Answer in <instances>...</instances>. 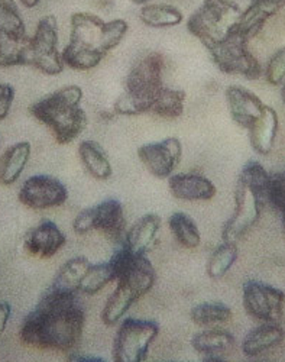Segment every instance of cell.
Masks as SVG:
<instances>
[{
	"mask_svg": "<svg viewBox=\"0 0 285 362\" xmlns=\"http://www.w3.org/2000/svg\"><path fill=\"white\" fill-rule=\"evenodd\" d=\"M11 313H12V306L8 303V301H0V339L4 338Z\"/></svg>",
	"mask_w": 285,
	"mask_h": 362,
	"instance_id": "cell-38",
	"label": "cell"
},
{
	"mask_svg": "<svg viewBox=\"0 0 285 362\" xmlns=\"http://www.w3.org/2000/svg\"><path fill=\"white\" fill-rule=\"evenodd\" d=\"M158 334H160V326L153 320L124 319L117 329L113 342V359L117 362L145 361L149 346Z\"/></svg>",
	"mask_w": 285,
	"mask_h": 362,
	"instance_id": "cell-7",
	"label": "cell"
},
{
	"mask_svg": "<svg viewBox=\"0 0 285 362\" xmlns=\"http://www.w3.org/2000/svg\"><path fill=\"white\" fill-rule=\"evenodd\" d=\"M261 8L268 11L271 15L278 13L282 8H285V0H253Z\"/></svg>",
	"mask_w": 285,
	"mask_h": 362,
	"instance_id": "cell-39",
	"label": "cell"
},
{
	"mask_svg": "<svg viewBox=\"0 0 285 362\" xmlns=\"http://www.w3.org/2000/svg\"><path fill=\"white\" fill-rule=\"evenodd\" d=\"M69 199V190L62 181L47 174H37L29 177L19 190V200L22 204L44 210L64 204Z\"/></svg>",
	"mask_w": 285,
	"mask_h": 362,
	"instance_id": "cell-12",
	"label": "cell"
},
{
	"mask_svg": "<svg viewBox=\"0 0 285 362\" xmlns=\"http://www.w3.org/2000/svg\"><path fill=\"white\" fill-rule=\"evenodd\" d=\"M83 88L71 84L55 90L30 106V113L50 128L61 145L73 142L86 128L87 115L81 107Z\"/></svg>",
	"mask_w": 285,
	"mask_h": 362,
	"instance_id": "cell-3",
	"label": "cell"
},
{
	"mask_svg": "<svg viewBox=\"0 0 285 362\" xmlns=\"http://www.w3.org/2000/svg\"><path fill=\"white\" fill-rule=\"evenodd\" d=\"M281 99H282V102L285 105V84H282V87H281Z\"/></svg>",
	"mask_w": 285,
	"mask_h": 362,
	"instance_id": "cell-42",
	"label": "cell"
},
{
	"mask_svg": "<svg viewBox=\"0 0 285 362\" xmlns=\"http://www.w3.org/2000/svg\"><path fill=\"white\" fill-rule=\"evenodd\" d=\"M70 23V42L61 54L64 64L78 71L98 67L106 54L115 49L128 33L126 21L106 22L88 12H76Z\"/></svg>",
	"mask_w": 285,
	"mask_h": 362,
	"instance_id": "cell-2",
	"label": "cell"
},
{
	"mask_svg": "<svg viewBox=\"0 0 285 362\" xmlns=\"http://www.w3.org/2000/svg\"><path fill=\"white\" fill-rule=\"evenodd\" d=\"M190 317L200 326L226 323L232 317V309L220 301H207V303L194 306L190 312Z\"/></svg>",
	"mask_w": 285,
	"mask_h": 362,
	"instance_id": "cell-31",
	"label": "cell"
},
{
	"mask_svg": "<svg viewBox=\"0 0 285 362\" xmlns=\"http://www.w3.org/2000/svg\"><path fill=\"white\" fill-rule=\"evenodd\" d=\"M66 243V235L51 221H42L25 235V250L40 258L54 257Z\"/></svg>",
	"mask_w": 285,
	"mask_h": 362,
	"instance_id": "cell-15",
	"label": "cell"
},
{
	"mask_svg": "<svg viewBox=\"0 0 285 362\" xmlns=\"http://www.w3.org/2000/svg\"><path fill=\"white\" fill-rule=\"evenodd\" d=\"M13 100H15V88L8 83L0 81V120L8 117Z\"/></svg>",
	"mask_w": 285,
	"mask_h": 362,
	"instance_id": "cell-37",
	"label": "cell"
},
{
	"mask_svg": "<svg viewBox=\"0 0 285 362\" xmlns=\"http://www.w3.org/2000/svg\"><path fill=\"white\" fill-rule=\"evenodd\" d=\"M70 361H81V362H100V361H105V359H102V358H99V356H91V355H81V354H73L71 356H70Z\"/></svg>",
	"mask_w": 285,
	"mask_h": 362,
	"instance_id": "cell-40",
	"label": "cell"
},
{
	"mask_svg": "<svg viewBox=\"0 0 285 362\" xmlns=\"http://www.w3.org/2000/svg\"><path fill=\"white\" fill-rule=\"evenodd\" d=\"M30 158V144L23 141L9 146L0 160V185L12 186L23 173Z\"/></svg>",
	"mask_w": 285,
	"mask_h": 362,
	"instance_id": "cell-23",
	"label": "cell"
},
{
	"mask_svg": "<svg viewBox=\"0 0 285 362\" xmlns=\"http://www.w3.org/2000/svg\"><path fill=\"white\" fill-rule=\"evenodd\" d=\"M206 49L221 73L243 76L249 80H258L264 73L257 57L248 49V41L233 28L223 40L207 45Z\"/></svg>",
	"mask_w": 285,
	"mask_h": 362,
	"instance_id": "cell-6",
	"label": "cell"
},
{
	"mask_svg": "<svg viewBox=\"0 0 285 362\" xmlns=\"http://www.w3.org/2000/svg\"><path fill=\"white\" fill-rule=\"evenodd\" d=\"M278 125L279 120L277 110L271 106H264L261 116L249 129L250 145L260 156H268L271 153L278 134Z\"/></svg>",
	"mask_w": 285,
	"mask_h": 362,
	"instance_id": "cell-19",
	"label": "cell"
},
{
	"mask_svg": "<svg viewBox=\"0 0 285 362\" xmlns=\"http://www.w3.org/2000/svg\"><path fill=\"white\" fill-rule=\"evenodd\" d=\"M269 177L271 174L257 161H249L243 165L239 178L243 181L245 185L250 186L253 190H255L262 202L267 204L268 203V186H269Z\"/></svg>",
	"mask_w": 285,
	"mask_h": 362,
	"instance_id": "cell-33",
	"label": "cell"
},
{
	"mask_svg": "<svg viewBox=\"0 0 285 362\" xmlns=\"http://www.w3.org/2000/svg\"><path fill=\"white\" fill-rule=\"evenodd\" d=\"M78 156L86 171L96 180H107L112 177V164L103 146L91 139H86L78 145Z\"/></svg>",
	"mask_w": 285,
	"mask_h": 362,
	"instance_id": "cell-22",
	"label": "cell"
},
{
	"mask_svg": "<svg viewBox=\"0 0 285 362\" xmlns=\"http://www.w3.org/2000/svg\"><path fill=\"white\" fill-rule=\"evenodd\" d=\"M272 16L274 15H271L268 11L261 8L258 4L252 2L246 11H242L233 29L242 38H245L249 42L252 38H255L262 31L264 25Z\"/></svg>",
	"mask_w": 285,
	"mask_h": 362,
	"instance_id": "cell-28",
	"label": "cell"
},
{
	"mask_svg": "<svg viewBox=\"0 0 285 362\" xmlns=\"http://www.w3.org/2000/svg\"><path fill=\"white\" fill-rule=\"evenodd\" d=\"M165 58L160 52H148L138 58L126 77V92L113 105L115 113L135 116L151 112L158 92L164 87Z\"/></svg>",
	"mask_w": 285,
	"mask_h": 362,
	"instance_id": "cell-4",
	"label": "cell"
},
{
	"mask_svg": "<svg viewBox=\"0 0 285 362\" xmlns=\"http://www.w3.org/2000/svg\"><path fill=\"white\" fill-rule=\"evenodd\" d=\"M239 250L235 243H225L214 250L209 262H207V274L213 280H219L228 274V271L233 267L238 259Z\"/></svg>",
	"mask_w": 285,
	"mask_h": 362,
	"instance_id": "cell-30",
	"label": "cell"
},
{
	"mask_svg": "<svg viewBox=\"0 0 285 362\" xmlns=\"http://www.w3.org/2000/svg\"><path fill=\"white\" fill-rule=\"evenodd\" d=\"M86 312L78 294L47 290L37 308L22 323L21 339L23 344L57 351L74 349L83 335Z\"/></svg>",
	"mask_w": 285,
	"mask_h": 362,
	"instance_id": "cell-1",
	"label": "cell"
},
{
	"mask_svg": "<svg viewBox=\"0 0 285 362\" xmlns=\"http://www.w3.org/2000/svg\"><path fill=\"white\" fill-rule=\"evenodd\" d=\"M146 291L138 284L126 280H117L116 290L107 298V303L102 312V320L106 326H115L128 313L136 300L145 296Z\"/></svg>",
	"mask_w": 285,
	"mask_h": 362,
	"instance_id": "cell-17",
	"label": "cell"
},
{
	"mask_svg": "<svg viewBox=\"0 0 285 362\" xmlns=\"http://www.w3.org/2000/svg\"><path fill=\"white\" fill-rule=\"evenodd\" d=\"M30 66V37L0 31V67Z\"/></svg>",
	"mask_w": 285,
	"mask_h": 362,
	"instance_id": "cell-24",
	"label": "cell"
},
{
	"mask_svg": "<svg viewBox=\"0 0 285 362\" xmlns=\"http://www.w3.org/2000/svg\"><path fill=\"white\" fill-rule=\"evenodd\" d=\"M265 78L271 86H281L285 80V47L271 57L265 69Z\"/></svg>",
	"mask_w": 285,
	"mask_h": 362,
	"instance_id": "cell-36",
	"label": "cell"
},
{
	"mask_svg": "<svg viewBox=\"0 0 285 362\" xmlns=\"http://www.w3.org/2000/svg\"><path fill=\"white\" fill-rule=\"evenodd\" d=\"M243 308L249 316L264 323H278L282 317L285 294L265 283L249 280L243 284Z\"/></svg>",
	"mask_w": 285,
	"mask_h": 362,
	"instance_id": "cell-11",
	"label": "cell"
},
{
	"mask_svg": "<svg viewBox=\"0 0 285 362\" xmlns=\"http://www.w3.org/2000/svg\"><path fill=\"white\" fill-rule=\"evenodd\" d=\"M235 345V337L228 330H203L192 338V346L203 356L220 355L228 352Z\"/></svg>",
	"mask_w": 285,
	"mask_h": 362,
	"instance_id": "cell-25",
	"label": "cell"
},
{
	"mask_svg": "<svg viewBox=\"0 0 285 362\" xmlns=\"http://www.w3.org/2000/svg\"><path fill=\"white\" fill-rule=\"evenodd\" d=\"M284 339V330L277 323H264L252 329L245 337L242 351L246 356H258L275 346Z\"/></svg>",
	"mask_w": 285,
	"mask_h": 362,
	"instance_id": "cell-20",
	"label": "cell"
},
{
	"mask_svg": "<svg viewBox=\"0 0 285 362\" xmlns=\"http://www.w3.org/2000/svg\"><path fill=\"white\" fill-rule=\"evenodd\" d=\"M0 31L15 37H28L23 18L15 0H0Z\"/></svg>",
	"mask_w": 285,
	"mask_h": 362,
	"instance_id": "cell-34",
	"label": "cell"
},
{
	"mask_svg": "<svg viewBox=\"0 0 285 362\" xmlns=\"http://www.w3.org/2000/svg\"><path fill=\"white\" fill-rule=\"evenodd\" d=\"M233 122L243 129H250L264 110L262 100L250 90L240 86H229L225 92Z\"/></svg>",
	"mask_w": 285,
	"mask_h": 362,
	"instance_id": "cell-14",
	"label": "cell"
},
{
	"mask_svg": "<svg viewBox=\"0 0 285 362\" xmlns=\"http://www.w3.org/2000/svg\"><path fill=\"white\" fill-rule=\"evenodd\" d=\"M264 206L265 203L260 194L243 181L238 180L235 190V212L225 225L221 239L225 243L236 244L260 221Z\"/></svg>",
	"mask_w": 285,
	"mask_h": 362,
	"instance_id": "cell-10",
	"label": "cell"
},
{
	"mask_svg": "<svg viewBox=\"0 0 285 362\" xmlns=\"http://www.w3.org/2000/svg\"><path fill=\"white\" fill-rule=\"evenodd\" d=\"M185 98L184 90L163 87L153 99L151 113L164 119H177L184 113Z\"/></svg>",
	"mask_w": 285,
	"mask_h": 362,
	"instance_id": "cell-27",
	"label": "cell"
},
{
	"mask_svg": "<svg viewBox=\"0 0 285 362\" xmlns=\"http://www.w3.org/2000/svg\"><path fill=\"white\" fill-rule=\"evenodd\" d=\"M268 203L277 209L279 214L285 210V171L271 174L268 186Z\"/></svg>",
	"mask_w": 285,
	"mask_h": 362,
	"instance_id": "cell-35",
	"label": "cell"
},
{
	"mask_svg": "<svg viewBox=\"0 0 285 362\" xmlns=\"http://www.w3.org/2000/svg\"><path fill=\"white\" fill-rule=\"evenodd\" d=\"M170 230L178 244L187 250H194L202 244V235L194 221L185 214H173L168 219Z\"/></svg>",
	"mask_w": 285,
	"mask_h": 362,
	"instance_id": "cell-29",
	"label": "cell"
},
{
	"mask_svg": "<svg viewBox=\"0 0 285 362\" xmlns=\"http://www.w3.org/2000/svg\"><path fill=\"white\" fill-rule=\"evenodd\" d=\"M112 281H115V271L110 262L91 264L81 281L80 291L87 296H94L100 293Z\"/></svg>",
	"mask_w": 285,
	"mask_h": 362,
	"instance_id": "cell-32",
	"label": "cell"
},
{
	"mask_svg": "<svg viewBox=\"0 0 285 362\" xmlns=\"http://www.w3.org/2000/svg\"><path fill=\"white\" fill-rule=\"evenodd\" d=\"M91 262L86 257H74L59 268L50 290L67 294H78L81 281Z\"/></svg>",
	"mask_w": 285,
	"mask_h": 362,
	"instance_id": "cell-21",
	"label": "cell"
},
{
	"mask_svg": "<svg viewBox=\"0 0 285 362\" xmlns=\"http://www.w3.org/2000/svg\"><path fill=\"white\" fill-rule=\"evenodd\" d=\"M182 156V145L178 138L170 136L160 142L146 144L138 148V157L146 170L156 178H168L177 168Z\"/></svg>",
	"mask_w": 285,
	"mask_h": 362,
	"instance_id": "cell-13",
	"label": "cell"
},
{
	"mask_svg": "<svg viewBox=\"0 0 285 362\" xmlns=\"http://www.w3.org/2000/svg\"><path fill=\"white\" fill-rule=\"evenodd\" d=\"M281 215H285V210H284V212H282V214H281Z\"/></svg>",
	"mask_w": 285,
	"mask_h": 362,
	"instance_id": "cell-45",
	"label": "cell"
},
{
	"mask_svg": "<svg viewBox=\"0 0 285 362\" xmlns=\"http://www.w3.org/2000/svg\"><path fill=\"white\" fill-rule=\"evenodd\" d=\"M19 2H21L25 8H28V9H33V8H35V6H38V5H40L41 0H19Z\"/></svg>",
	"mask_w": 285,
	"mask_h": 362,
	"instance_id": "cell-41",
	"label": "cell"
},
{
	"mask_svg": "<svg viewBox=\"0 0 285 362\" xmlns=\"http://www.w3.org/2000/svg\"><path fill=\"white\" fill-rule=\"evenodd\" d=\"M242 11L233 0H203V5L188 18L190 34L204 47L223 40L235 26Z\"/></svg>",
	"mask_w": 285,
	"mask_h": 362,
	"instance_id": "cell-5",
	"label": "cell"
},
{
	"mask_svg": "<svg viewBox=\"0 0 285 362\" xmlns=\"http://www.w3.org/2000/svg\"><path fill=\"white\" fill-rule=\"evenodd\" d=\"M134 4H136V5H146L149 0H132Z\"/></svg>",
	"mask_w": 285,
	"mask_h": 362,
	"instance_id": "cell-43",
	"label": "cell"
},
{
	"mask_svg": "<svg viewBox=\"0 0 285 362\" xmlns=\"http://www.w3.org/2000/svg\"><path fill=\"white\" fill-rule=\"evenodd\" d=\"M282 226H284V230H285V215H282Z\"/></svg>",
	"mask_w": 285,
	"mask_h": 362,
	"instance_id": "cell-44",
	"label": "cell"
},
{
	"mask_svg": "<svg viewBox=\"0 0 285 362\" xmlns=\"http://www.w3.org/2000/svg\"><path fill=\"white\" fill-rule=\"evenodd\" d=\"M30 66L47 76H58L64 70V59L58 49V22L54 15L44 16L30 37Z\"/></svg>",
	"mask_w": 285,
	"mask_h": 362,
	"instance_id": "cell-9",
	"label": "cell"
},
{
	"mask_svg": "<svg viewBox=\"0 0 285 362\" xmlns=\"http://www.w3.org/2000/svg\"><path fill=\"white\" fill-rule=\"evenodd\" d=\"M168 186L177 199L185 202L211 200L217 193L213 181L200 174H174L168 177Z\"/></svg>",
	"mask_w": 285,
	"mask_h": 362,
	"instance_id": "cell-16",
	"label": "cell"
},
{
	"mask_svg": "<svg viewBox=\"0 0 285 362\" xmlns=\"http://www.w3.org/2000/svg\"><path fill=\"white\" fill-rule=\"evenodd\" d=\"M73 228L78 235L100 230L113 243L122 244L126 228L123 206L117 199H106L98 206L81 210L74 219Z\"/></svg>",
	"mask_w": 285,
	"mask_h": 362,
	"instance_id": "cell-8",
	"label": "cell"
},
{
	"mask_svg": "<svg viewBox=\"0 0 285 362\" xmlns=\"http://www.w3.org/2000/svg\"><path fill=\"white\" fill-rule=\"evenodd\" d=\"M139 19L149 28H173L184 21V15L173 5L151 4L142 5Z\"/></svg>",
	"mask_w": 285,
	"mask_h": 362,
	"instance_id": "cell-26",
	"label": "cell"
},
{
	"mask_svg": "<svg viewBox=\"0 0 285 362\" xmlns=\"http://www.w3.org/2000/svg\"><path fill=\"white\" fill-rule=\"evenodd\" d=\"M161 228V218L155 214H148L138 219L134 226L126 232L123 245L136 254H146L155 244V239Z\"/></svg>",
	"mask_w": 285,
	"mask_h": 362,
	"instance_id": "cell-18",
	"label": "cell"
}]
</instances>
